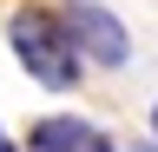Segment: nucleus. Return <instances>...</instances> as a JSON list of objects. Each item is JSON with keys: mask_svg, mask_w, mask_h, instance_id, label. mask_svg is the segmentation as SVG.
<instances>
[{"mask_svg": "<svg viewBox=\"0 0 158 152\" xmlns=\"http://www.w3.org/2000/svg\"><path fill=\"white\" fill-rule=\"evenodd\" d=\"M0 152H20V145H13V139H7V132H0Z\"/></svg>", "mask_w": 158, "mask_h": 152, "instance_id": "4", "label": "nucleus"}, {"mask_svg": "<svg viewBox=\"0 0 158 152\" xmlns=\"http://www.w3.org/2000/svg\"><path fill=\"white\" fill-rule=\"evenodd\" d=\"M66 33H73V46H79V60H92V66H125L132 60V40H125V20H112L99 0H73L66 13Z\"/></svg>", "mask_w": 158, "mask_h": 152, "instance_id": "2", "label": "nucleus"}, {"mask_svg": "<svg viewBox=\"0 0 158 152\" xmlns=\"http://www.w3.org/2000/svg\"><path fill=\"white\" fill-rule=\"evenodd\" d=\"M27 152H112V139L73 112H53V119H33L27 132Z\"/></svg>", "mask_w": 158, "mask_h": 152, "instance_id": "3", "label": "nucleus"}, {"mask_svg": "<svg viewBox=\"0 0 158 152\" xmlns=\"http://www.w3.org/2000/svg\"><path fill=\"white\" fill-rule=\"evenodd\" d=\"M152 139H158V106H152Z\"/></svg>", "mask_w": 158, "mask_h": 152, "instance_id": "5", "label": "nucleus"}, {"mask_svg": "<svg viewBox=\"0 0 158 152\" xmlns=\"http://www.w3.org/2000/svg\"><path fill=\"white\" fill-rule=\"evenodd\" d=\"M7 40H13V60L27 66L46 93H73L79 86V46H73V33H66L59 13L20 7L13 20H7Z\"/></svg>", "mask_w": 158, "mask_h": 152, "instance_id": "1", "label": "nucleus"}, {"mask_svg": "<svg viewBox=\"0 0 158 152\" xmlns=\"http://www.w3.org/2000/svg\"><path fill=\"white\" fill-rule=\"evenodd\" d=\"M132 152H158V145H132Z\"/></svg>", "mask_w": 158, "mask_h": 152, "instance_id": "6", "label": "nucleus"}]
</instances>
